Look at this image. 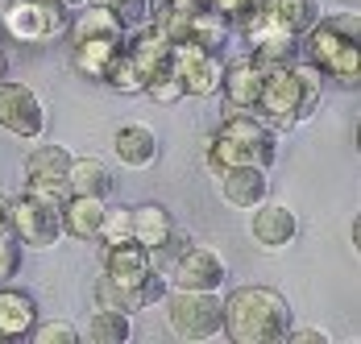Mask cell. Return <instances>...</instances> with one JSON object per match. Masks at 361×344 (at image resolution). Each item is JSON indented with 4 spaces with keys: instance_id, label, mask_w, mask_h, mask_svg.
I'll return each instance as SVG.
<instances>
[{
    "instance_id": "52a82bcc",
    "label": "cell",
    "mask_w": 361,
    "mask_h": 344,
    "mask_svg": "<svg viewBox=\"0 0 361 344\" xmlns=\"http://www.w3.org/2000/svg\"><path fill=\"white\" fill-rule=\"evenodd\" d=\"M228 278V262L212 245H191L175 253V262L166 266V282L179 290H220Z\"/></svg>"
},
{
    "instance_id": "ac0fdd59",
    "label": "cell",
    "mask_w": 361,
    "mask_h": 344,
    "mask_svg": "<svg viewBox=\"0 0 361 344\" xmlns=\"http://www.w3.org/2000/svg\"><path fill=\"white\" fill-rule=\"evenodd\" d=\"M112 154L121 166L129 171H145L158 162V133L145 125V121H125L116 133H112Z\"/></svg>"
},
{
    "instance_id": "30bf717a",
    "label": "cell",
    "mask_w": 361,
    "mask_h": 344,
    "mask_svg": "<svg viewBox=\"0 0 361 344\" xmlns=\"http://www.w3.org/2000/svg\"><path fill=\"white\" fill-rule=\"evenodd\" d=\"M175 70H179L183 92H187V96L208 100V96H216V92H220L224 63H220L216 50H200V46L183 42V46H175Z\"/></svg>"
},
{
    "instance_id": "f546056e",
    "label": "cell",
    "mask_w": 361,
    "mask_h": 344,
    "mask_svg": "<svg viewBox=\"0 0 361 344\" xmlns=\"http://www.w3.org/2000/svg\"><path fill=\"white\" fill-rule=\"evenodd\" d=\"M30 340H37V344H79L83 332L75 328L71 319H37V328H34Z\"/></svg>"
},
{
    "instance_id": "4fadbf2b",
    "label": "cell",
    "mask_w": 361,
    "mask_h": 344,
    "mask_svg": "<svg viewBox=\"0 0 361 344\" xmlns=\"http://www.w3.org/2000/svg\"><path fill=\"white\" fill-rule=\"evenodd\" d=\"M100 266H104V278H112L116 286H142V278L154 270V257H149V249L137 245L133 237H125V241H109L100 245Z\"/></svg>"
},
{
    "instance_id": "2e32d148",
    "label": "cell",
    "mask_w": 361,
    "mask_h": 344,
    "mask_svg": "<svg viewBox=\"0 0 361 344\" xmlns=\"http://www.w3.org/2000/svg\"><path fill=\"white\" fill-rule=\"evenodd\" d=\"M59 211H63V237L92 245V241H100L109 199H100V195H63Z\"/></svg>"
},
{
    "instance_id": "5bb4252c",
    "label": "cell",
    "mask_w": 361,
    "mask_h": 344,
    "mask_svg": "<svg viewBox=\"0 0 361 344\" xmlns=\"http://www.w3.org/2000/svg\"><path fill=\"white\" fill-rule=\"evenodd\" d=\"M220 199L237 211H253L262 199H270V171L266 166H233L216 174Z\"/></svg>"
},
{
    "instance_id": "603a6c76",
    "label": "cell",
    "mask_w": 361,
    "mask_h": 344,
    "mask_svg": "<svg viewBox=\"0 0 361 344\" xmlns=\"http://www.w3.org/2000/svg\"><path fill=\"white\" fill-rule=\"evenodd\" d=\"M133 336V315L129 311H112V307H92L83 340L92 344H129Z\"/></svg>"
},
{
    "instance_id": "d590c367",
    "label": "cell",
    "mask_w": 361,
    "mask_h": 344,
    "mask_svg": "<svg viewBox=\"0 0 361 344\" xmlns=\"http://www.w3.org/2000/svg\"><path fill=\"white\" fill-rule=\"evenodd\" d=\"M0 233H8V195H0Z\"/></svg>"
},
{
    "instance_id": "74e56055",
    "label": "cell",
    "mask_w": 361,
    "mask_h": 344,
    "mask_svg": "<svg viewBox=\"0 0 361 344\" xmlns=\"http://www.w3.org/2000/svg\"><path fill=\"white\" fill-rule=\"evenodd\" d=\"M63 4H67V8H79V4H87V0H63Z\"/></svg>"
},
{
    "instance_id": "83f0119b",
    "label": "cell",
    "mask_w": 361,
    "mask_h": 344,
    "mask_svg": "<svg viewBox=\"0 0 361 344\" xmlns=\"http://www.w3.org/2000/svg\"><path fill=\"white\" fill-rule=\"evenodd\" d=\"M92 299H96V307H112V311H142L137 307V286L129 290V286H116L112 278H96V286H92Z\"/></svg>"
},
{
    "instance_id": "6da1fadb",
    "label": "cell",
    "mask_w": 361,
    "mask_h": 344,
    "mask_svg": "<svg viewBox=\"0 0 361 344\" xmlns=\"http://www.w3.org/2000/svg\"><path fill=\"white\" fill-rule=\"evenodd\" d=\"M290 328V303L274 286H237L220 299V336L233 344H283Z\"/></svg>"
},
{
    "instance_id": "3957f363",
    "label": "cell",
    "mask_w": 361,
    "mask_h": 344,
    "mask_svg": "<svg viewBox=\"0 0 361 344\" xmlns=\"http://www.w3.org/2000/svg\"><path fill=\"white\" fill-rule=\"evenodd\" d=\"M63 199L42 195V191H21L8 199V233L21 241V249H54L63 241Z\"/></svg>"
},
{
    "instance_id": "d4e9b609",
    "label": "cell",
    "mask_w": 361,
    "mask_h": 344,
    "mask_svg": "<svg viewBox=\"0 0 361 344\" xmlns=\"http://www.w3.org/2000/svg\"><path fill=\"white\" fill-rule=\"evenodd\" d=\"M116 50H121L116 37H83V42H71L75 70H79L83 79H96V83H100V75H104V67L112 63Z\"/></svg>"
},
{
    "instance_id": "8d00e7d4",
    "label": "cell",
    "mask_w": 361,
    "mask_h": 344,
    "mask_svg": "<svg viewBox=\"0 0 361 344\" xmlns=\"http://www.w3.org/2000/svg\"><path fill=\"white\" fill-rule=\"evenodd\" d=\"M0 75H8V54H4V34H0Z\"/></svg>"
},
{
    "instance_id": "e575fe53",
    "label": "cell",
    "mask_w": 361,
    "mask_h": 344,
    "mask_svg": "<svg viewBox=\"0 0 361 344\" xmlns=\"http://www.w3.org/2000/svg\"><path fill=\"white\" fill-rule=\"evenodd\" d=\"M166 4H171V8H179V13H187V17H191V13H200V8H212L208 0H166Z\"/></svg>"
},
{
    "instance_id": "277c9868",
    "label": "cell",
    "mask_w": 361,
    "mask_h": 344,
    "mask_svg": "<svg viewBox=\"0 0 361 344\" xmlns=\"http://www.w3.org/2000/svg\"><path fill=\"white\" fill-rule=\"evenodd\" d=\"M166 324L179 340H212L220 336V290H179L162 295Z\"/></svg>"
},
{
    "instance_id": "484cf974",
    "label": "cell",
    "mask_w": 361,
    "mask_h": 344,
    "mask_svg": "<svg viewBox=\"0 0 361 344\" xmlns=\"http://www.w3.org/2000/svg\"><path fill=\"white\" fill-rule=\"evenodd\" d=\"M100 83H109L112 92H121V96H137V92H142V70H137V63L129 59V50H125V46L112 54V63L104 67Z\"/></svg>"
},
{
    "instance_id": "8fae6325",
    "label": "cell",
    "mask_w": 361,
    "mask_h": 344,
    "mask_svg": "<svg viewBox=\"0 0 361 344\" xmlns=\"http://www.w3.org/2000/svg\"><path fill=\"white\" fill-rule=\"evenodd\" d=\"M67 166H71L67 145H34L25 158V191H42V195L63 199L67 195Z\"/></svg>"
},
{
    "instance_id": "4dcf8cb0",
    "label": "cell",
    "mask_w": 361,
    "mask_h": 344,
    "mask_svg": "<svg viewBox=\"0 0 361 344\" xmlns=\"http://www.w3.org/2000/svg\"><path fill=\"white\" fill-rule=\"evenodd\" d=\"M133 237V207H109L104 211V228H100V245L125 241Z\"/></svg>"
},
{
    "instance_id": "f1b7e54d",
    "label": "cell",
    "mask_w": 361,
    "mask_h": 344,
    "mask_svg": "<svg viewBox=\"0 0 361 344\" xmlns=\"http://www.w3.org/2000/svg\"><path fill=\"white\" fill-rule=\"evenodd\" d=\"M142 92H145L154 104H179L183 96H187V92H183L179 70H175V63H171V67H162V70H154V75L142 83Z\"/></svg>"
},
{
    "instance_id": "7402d4cb",
    "label": "cell",
    "mask_w": 361,
    "mask_h": 344,
    "mask_svg": "<svg viewBox=\"0 0 361 344\" xmlns=\"http://www.w3.org/2000/svg\"><path fill=\"white\" fill-rule=\"evenodd\" d=\"M228 37H233V21L220 17L216 8H200V13L187 17V42L200 46V50H216L220 54L228 46Z\"/></svg>"
},
{
    "instance_id": "8992f818",
    "label": "cell",
    "mask_w": 361,
    "mask_h": 344,
    "mask_svg": "<svg viewBox=\"0 0 361 344\" xmlns=\"http://www.w3.org/2000/svg\"><path fill=\"white\" fill-rule=\"evenodd\" d=\"M253 116H262L274 133L303 125V116H299V75H295L290 63L287 67H266L262 92H257V104H253Z\"/></svg>"
},
{
    "instance_id": "836d02e7",
    "label": "cell",
    "mask_w": 361,
    "mask_h": 344,
    "mask_svg": "<svg viewBox=\"0 0 361 344\" xmlns=\"http://www.w3.org/2000/svg\"><path fill=\"white\" fill-rule=\"evenodd\" d=\"M208 4L216 8L220 17H228V21H233L237 13H245V4H250V0H208Z\"/></svg>"
},
{
    "instance_id": "ffe728a7",
    "label": "cell",
    "mask_w": 361,
    "mask_h": 344,
    "mask_svg": "<svg viewBox=\"0 0 361 344\" xmlns=\"http://www.w3.org/2000/svg\"><path fill=\"white\" fill-rule=\"evenodd\" d=\"M112 191V171L109 162L92 158V154H71V166H67V195H100L109 199Z\"/></svg>"
},
{
    "instance_id": "5b68a950",
    "label": "cell",
    "mask_w": 361,
    "mask_h": 344,
    "mask_svg": "<svg viewBox=\"0 0 361 344\" xmlns=\"http://www.w3.org/2000/svg\"><path fill=\"white\" fill-rule=\"evenodd\" d=\"M71 8L63 0H8L0 13V34L13 42H54L67 34Z\"/></svg>"
},
{
    "instance_id": "44dd1931",
    "label": "cell",
    "mask_w": 361,
    "mask_h": 344,
    "mask_svg": "<svg viewBox=\"0 0 361 344\" xmlns=\"http://www.w3.org/2000/svg\"><path fill=\"white\" fill-rule=\"evenodd\" d=\"M171 233H175L171 207H162V204H137L133 207V241L145 245L149 253H158L162 245L171 241Z\"/></svg>"
},
{
    "instance_id": "ba28073f",
    "label": "cell",
    "mask_w": 361,
    "mask_h": 344,
    "mask_svg": "<svg viewBox=\"0 0 361 344\" xmlns=\"http://www.w3.org/2000/svg\"><path fill=\"white\" fill-rule=\"evenodd\" d=\"M0 129L21 141H37L46 133V104L34 87L0 75Z\"/></svg>"
},
{
    "instance_id": "d6986e66",
    "label": "cell",
    "mask_w": 361,
    "mask_h": 344,
    "mask_svg": "<svg viewBox=\"0 0 361 344\" xmlns=\"http://www.w3.org/2000/svg\"><path fill=\"white\" fill-rule=\"evenodd\" d=\"M67 37L71 42H83V37H125V25L116 21V13H112L109 4H96V0H87V4H79V13L71 8V25H67Z\"/></svg>"
},
{
    "instance_id": "7a4b0ae2",
    "label": "cell",
    "mask_w": 361,
    "mask_h": 344,
    "mask_svg": "<svg viewBox=\"0 0 361 344\" xmlns=\"http://www.w3.org/2000/svg\"><path fill=\"white\" fill-rule=\"evenodd\" d=\"M299 54H307V63L320 70L324 79H336L349 92H357V83H361L357 13H345V17H324L320 13L299 34Z\"/></svg>"
},
{
    "instance_id": "d6a6232c",
    "label": "cell",
    "mask_w": 361,
    "mask_h": 344,
    "mask_svg": "<svg viewBox=\"0 0 361 344\" xmlns=\"http://www.w3.org/2000/svg\"><path fill=\"white\" fill-rule=\"evenodd\" d=\"M283 344H332V336H328L324 328H295V324H290Z\"/></svg>"
},
{
    "instance_id": "cb8c5ba5",
    "label": "cell",
    "mask_w": 361,
    "mask_h": 344,
    "mask_svg": "<svg viewBox=\"0 0 361 344\" xmlns=\"http://www.w3.org/2000/svg\"><path fill=\"white\" fill-rule=\"evenodd\" d=\"M257 4H262V13H266L274 25H283V30L295 34V37L303 34L320 13H324V8H320V0H257Z\"/></svg>"
},
{
    "instance_id": "7c38bea8",
    "label": "cell",
    "mask_w": 361,
    "mask_h": 344,
    "mask_svg": "<svg viewBox=\"0 0 361 344\" xmlns=\"http://www.w3.org/2000/svg\"><path fill=\"white\" fill-rule=\"evenodd\" d=\"M37 319V299L30 290L13 286V282H0V344H21L34 336Z\"/></svg>"
},
{
    "instance_id": "9a60e30c",
    "label": "cell",
    "mask_w": 361,
    "mask_h": 344,
    "mask_svg": "<svg viewBox=\"0 0 361 344\" xmlns=\"http://www.w3.org/2000/svg\"><path fill=\"white\" fill-rule=\"evenodd\" d=\"M250 237L266 253H279V249H287L295 237H299V220H295V211L287 204H270V199H262V204L253 207V220H250Z\"/></svg>"
},
{
    "instance_id": "9c48e42d",
    "label": "cell",
    "mask_w": 361,
    "mask_h": 344,
    "mask_svg": "<svg viewBox=\"0 0 361 344\" xmlns=\"http://www.w3.org/2000/svg\"><path fill=\"white\" fill-rule=\"evenodd\" d=\"M220 133L241 149L245 166H266V171L274 166L279 145H274V129L262 116H253V112H228L224 125H220Z\"/></svg>"
},
{
    "instance_id": "e0dca14e",
    "label": "cell",
    "mask_w": 361,
    "mask_h": 344,
    "mask_svg": "<svg viewBox=\"0 0 361 344\" xmlns=\"http://www.w3.org/2000/svg\"><path fill=\"white\" fill-rule=\"evenodd\" d=\"M262 75H266V70L257 67L250 54L237 59V63H224V75H220L224 108H228V112H253L257 92H262Z\"/></svg>"
},
{
    "instance_id": "1f68e13d",
    "label": "cell",
    "mask_w": 361,
    "mask_h": 344,
    "mask_svg": "<svg viewBox=\"0 0 361 344\" xmlns=\"http://www.w3.org/2000/svg\"><path fill=\"white\" fill-rule=\"evenodd\" d=\"M21 274V241L13 233H0V282H13Z\"/></svg>"
},
{
    "instance_id": "4316f807",
    "label": "cell",
    "mask_w": 361,
    "mask_h": 344,
    "mask_svg": "<svg viewBox=\"0 0 361 344\" xmlns=\"http://www.w3.org/2000/svg\"><path fill=\"white\" fill-rule=\"evenodd\" d=\"M290 67H295V75H299V116L312 121L316 108H320V100H324V75L312 67L307 59H295Z\"/></svg>"
}]
</instances>
